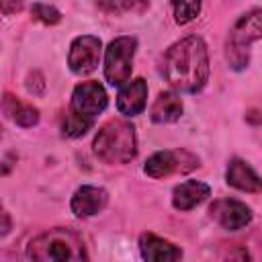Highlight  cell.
<instances>
[{"label":"cell","instance_id":"obj_1","mask_svg":"<svg viewBox=\"0 0 262 262\" xmlns=\"http://www.w3.org/2000/svg\"><path fill=\"white\" fill-rule=\"evenodd\" d=\"M162 74L168 84L182 92H196L209 78V55L201 37L190 35L174 43L162 61Z\"/></svg>","mask_w":262,"mask_h":262},{"label":"cell","instance_id":"obj_2","mask_svg":"<svg viewBox=\"0 0 262 262\" xmlns=\"http://www.w3.org/2000/svg\"><path fill=\"white\" fill-rule=\"evenodd\" d=\"M135 129L125 119L104 123L94 137V151L106 164H127L135 158Z\"/></svg>","mask_w":262,"mask_h":262},{"label":"cell","instance_id":"obj_22","mask_svg":"<svg viewBox=\"0 0 262 262\" xmlns=\"http://www.w3.org/2000/svg\"><path fill=\"white\" fill-rule=\"evenodd\" d=\"M10 229H12L10 215L6 213V209H4V207H2V203H0V235H6Z\"/></svg>","mask_w":262,"mask_h":262},{"label":"cell","instance_id":"obj_7","mask_svg":"<svg viewBox=\"0 0 262 262\" xmlns=\"http://www.w3.org/2000/svg\"><path fill=\"white\" fill-rule=\"evenodd\" d=\"M106 92L98 82H82L74 88L70 111L94 121V117L106 108Z\"/></svg>","mask_w":262,"mask_h":262},{"label":"cell","instance_id":"obj_8","mask_svg":"<svg viewBox=\"0 0 262 262\" xmlns=\"http://www.w3.org/2000/svg\"><path fill=\"white\" fill-rule=\"evenodd\" d=\"M100 59V39L92 37V35H82L78 39H74L72 47H70V57L68 63L72 68V72L76 74H90L96 70Z\"/></svg>","mask_w":262,"mask_h":262},{"label":"cell","instance_id":"obj_11","mask_svg":"<svg viewBox=\"0 0 262 262\" xmlns=\"http://www.w3.org/2000/svg\"><path fill=\"white\" fill-rule=\"evenodd\" d=\"M145 98H147V84L141 78H137L121 88L117 96V108L127 117L139 115L145 108Z\"/></svg>","mask_w":262,"mask_h":262},{"label":"cell","instance_id":"obj_5","mask_svg":"<svg viewBox=\"0 0 262 262\" xmlns=\"http://www.w3.org/2000/svg\"><path fill=\"white\" fill-rule=\"evenodd\" d=\"M135 47H137V41L133 37H119L111 41L104 55V76L108 84L123 86L125 82H129Z\"/></svg>","mask_w":262,"mask_h":262},{"label":"cell","instance_id":"obj_10","mask_svg":"<svg viewBox=\"0 0 262 262\" xmlns=\"http://www.w3.org/2000/svg\"><path fill=\"white\" fill-rule=\"evenodd\" d=\"M108 201V194L104 188L100 186H82L76 190V194L72 196V211L76 217H90V215H96L98 211L104 209Z\"/></svg>","mask_w":262,"mask_h":262},{"label":"cell","instance_id":"obj_3","mask_svg":"<svg viewBox=\"0 0 262 262\" xmlns=\"http://www.w3.org/2000/svg\"><path fill=\"white\" fill-rule=\"evenodd\" d=\"M29 258L39 262H66V260H84V244L70 229H49L37 235L29 244Z\"/></svg>","mask_w":262,"mask_h":262},{"label":"cell","instance_id":"obj_19","mask_svg":"<svg viewBox=\"0 0 262 262\" xmlns=\"http://www.w3.org/2000/svg\"><path fill=\"white\" fill-rule=\"evenodd\" d=\"M31 14H33L37 20L45 23V25H55V23L61 20V14H59L53 6H47V4H35V6L31 8Z\"/></svg>","mask_w":262,"mask_h":262},{"label":"cell","instance_id":"obj_20","mask_svg":"<svg viewBox=\"0 0 262 262\" xmlns=\"http://www.w3.org/2000/svg\"><path fill=\"white\" fill-rule=\"evenodd\" d=\"M98 8L102 12H108V14H121L129 8H133L135 0H96Z\"/></svg>","mask_w":262,"mask_h":262},{"label":"cell","instance_id":"obj_6","mask_svg":"<svg viewBox=\"0 0 262 262\" xmlns=\"http://www.w3.org/2000/svg\"><path fill=\"white\" fill-rule=\"evenodd\" d=\"M199 166V158L186 149H164L156 151L145 162V174L151 178H164L170 174H186Z\"/></svg>","mask_w":262,"mask_h":262},{"label":"cell","instance_id":"obj_14","mask_svg":"<svg viewBox=\"0 0 262 262\" xmlns=\"http://www.w3.org/2000/svg\"><path fill=\"white\" fill-rule=\"evenodd\" d=\"M182 115V102L178 94L174 92H160L154 106H151V119L156 123H174Z\"/></svg>","mask_w":262,"mask_h":262},{"label":"cell","instance_id":"obj_13","mask_svg":"<svg viewBox=\"0 0 262 262\" xmlns=\"http://www.w3.org/2000/svg\"><path fill=\"white\" fill-rule=\"evenodd\" d=\"M211 188L205 184V182H199V180H188V182H182L174 188L172 192V203L176 209L180 211H188L196 205H201L207 196H209Z\"/></svg>","mask_w":262,"mask_h":262},{"label":"cell","instance_id":"obj_9","mask_svg":"<svg viewBox=\"0 0 262 262\" xmlns=\"http://www.w3.org/2000/svg\"><path fill=\"white\" fill-rule=\"evenodd\" d=\"M209 213L221 227H225L229 231H237V229L246 227L252 221V211L244 203H239L235 199H219V201H215L211 205Z\"/></svg>","mask_w":262,"mask_h":262},{"label":"cell","instance_id":"obj_21","mask_svg":"<svg viewBox=\"0 0 262 262\" xmlns=\"http://www.w3.org/2000/svg\"><path fill=\"white\" fill-rule=\"evenodd\" d=\"M23 8V0H0V12L4 14H14Z\"/></svg>","mask_w":262,"mask_h":262},{"label":"cell","instance_id":"obj_17","mask_svg":"<svg viewBox=\"0 0 262 262\" xmlns=\"http://www.w3.org/2000/svg\"><path fill=\"white\" fill-rule=\"evenodd\" d=\"M92 123L94 121H90V119H86V117H82L74 111H68L61 129H63V135H68V137H80L92 127Z\"/></svg>","mask_w":262,"mask_h":262},{"label":"cell","instance_id":"obj_16","mask_svg":"<svg viewBox=\"0 0 262 262\" xmlns=\"http://www.w3.org/2000/svg\"><path fill=\"white\" fill-rule=\"evenodd\" d=\"M2 108L8 117H12L18 125L23 127H33L37 121H39V111L31 104H25L20 102L18 98H14L12 94H4L2 98Z\"/></svg>","mask_w":262,"mask_h":262},{"label":"cell","instance_id":"obj_18","mask_svg":"<svg viewBox=\"0 0 262 262\" xmlns=\"http://www.w3.org/2000/svg\"><path fill=\"white\" fill-rule=\"evenodd\" d=\"M172 8H174L176 23L178 25H186L199 14L201 0H172Z\"/></svg>","mask_w":262,"mask_h":262},{"label":"cell","instance_id":"obj_15","mask_svg":"<svg viewBox=\"0 0 262 262\" xmlns=\"http://www.w3.org/2000/svg\"><path fill=\"white\" fill-rule=\"evenodd\" d=\"M227 182L239 190L246 192H258L260 190V178L258 174L242 160H233L227 168Z\"/></svg>","mask_w":262,"mask_h":262},{"label":"cell","instance_id":"obj_4","mask_svg":"<svg viewBox=\"0 0 262 262\" xmlns=\"http://www.w3.org/2000/svg\"><path fill=\"white\" fill-rule=\"evenodd\" d=\"M262 23H260V10H252L250 14L242 16L235 27L229 33L227 39V59L233 70H242L250 61V47L254 41L260 39Z\"/></svg>","mask_w":262,"mask_h":262},{"label":"cell","instance_id":"obj_12","mask_svg":"<svg viewBox=\"0 0 262 262\" xmlns=\"http://www.w3.org/2000/svg\"><path fill=\"white\" fill-rule=\"evenodd\" d=\"M139 250L145 260H154V262H170V260L182 258V252L174 244H170L154 233H143L139 237Z\"/></svg>","mask_w":262,"mask_h":262}]
</instances>
